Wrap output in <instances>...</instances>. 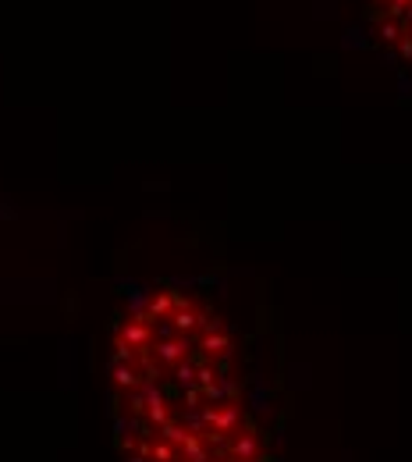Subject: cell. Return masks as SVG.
Returning <instances> with one entry per match:
<instances>
[{
  "label": "cell",
  "mask_w": 412,
  "mask_h": 462,
  "mask_svg": "<svg viewBox=\"0 0 412 462\" xmlns=\"http://www.w3.org/2000/svg\"><path fill=\"white\" fill-rule=\"evenodd\" d=\"M125 462H270L224 320L174 284L139 292L110 341Z\"/></svg>",
  "instance_id": "6da1fadb"
},
{
  "label": "cell",
  "mask_w": 412,
  "mask_h": 462,
  "mask_svg": "<svg viewBox=\"0 0 412 462\" xmlns=\"http://www.w3.org/2000/svg\"><path fill=\"white\" fill-rule=\"evenodd\" d=\"M366 22L377 43L412 65V0H366Z\"/></svg>",
  "instance_id": "7a4b0ae2"
}]
</instances>
